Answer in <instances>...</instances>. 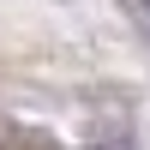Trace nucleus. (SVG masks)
I'll return each mask as SVG.
<instances>
[{
  "label": "nucleus",
  "mask_w": 150,
  "mask_h": 150,
  "mask_svg": "<svg viewBox=\"0 0 150 150\" xmlns=\"http://www.w3.org/2000/svg\"><path fill=\"white\" fill-rule=\"evenodd\" d=\"M132 6H138V12H144V18H150V0H132Z\"/></svg>",
  "instance_id": "nucleus-1"
}]
</instances>
